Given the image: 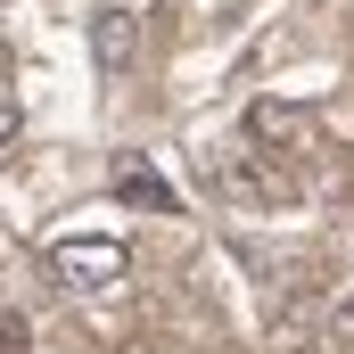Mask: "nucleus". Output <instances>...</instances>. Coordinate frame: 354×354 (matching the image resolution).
I'll list each match as a JSON object with an SVG mask.
<instances>
[{"label": "nucleus", "mask_w": 354, "mask_h": 354, "mask_svg": "<svg viewBox=\"0 0 354 354\" xmlns=\"http://www.w3.org/2000/svg\"><path fill=\"white\" fill-rule=\"evenodd\" d=\"M17 124H25V107H17V99H8V91H0V149H8V140H17Z\"/></svg>", "instance_id": "5"}, {"label": "nucleus", "mask_w": 354, "mask_h": 354, "mask_svg": "<svg viewBox=\"0 0 354 354\" xmlns=\"http://www.w3.org/2000/svg\"><path fill=\"white\" fill-rule=\"evenodd\" d=\"M338 322H346V330H354V297H346V305H338Z\"/></svg>", "instance_id": "7"}, {"label": "nucleus", "mask_w": 354, "mask_h": 354, "mask_svg": "<svg viewBox=\"0 0 354 354\" xmlns=\"http://www.w3.org/2000/svg\"><path fill=\"white\" fill-rule=\"evenodd\" d=\"M248 140L264 157H305L313 149V115L297 99H248Z\"/></svg>", "instance_id": "2"}, {"label": "nucleus", "mask_w": 354, "mask_h": 354, "mask_svg": "<svg viewBox=\"0 0 354 354\" xmlns=\"http://www.w3.org/2000/svg\"><path fill=\"white\" fill-rule=\"evenodd\" d=\"M91 58H99V75H124L132 66V17L124 8H99L91 17Z\"/></svg>", "instance_id": "4"}, {"label": "nucleus", "mask_w": 354, "mask_h": 354, "mask_svg": "<svg viewBox=\"0 0 354 354\" xmlns=\"http://www.w3.org/2000/svg\"><path fill=\"white\" fill-rule=\"evenodd\" d=\"M107 181H115V198H124V206H140V214H174V206H181V198L149 174L140 157H115V174H107Z\"/></svg>", "instance_id": "3"}, {"label": "nucleus", "mask_w": 354, "mask_h": 354, "mask_svg": "<svg viewBox=\"0 0 354 354\" xmlns=\"http://www.w3.org/2000/svg\"><path fill=\"white\" fill-rule=\"evenodd\" d=\"M132 272V256H124V239H99V231H75V239H50V280L58 288H115Z\"/></svg>", "instance_id": "1"}, {"label": "nucleus", "mask_w": 354, "mask_h": 354, "mask_svg": "<svg viewBox=\"0 0 354 354\" xmlns=\"http://www.w3.org/2000/svg\"><path fill=\"white\" fill-rule=\"evenodd\" d=\"M0 354H25V322L17 313H0Z\"/></svg>", "instance_id": "6"}]
</instances>
